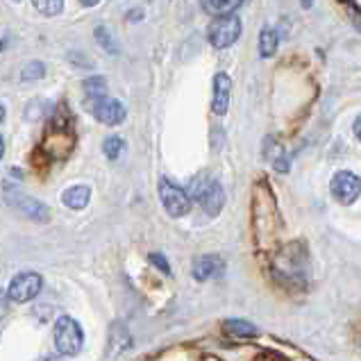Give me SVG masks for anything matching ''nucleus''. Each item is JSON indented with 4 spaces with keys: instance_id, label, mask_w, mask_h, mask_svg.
I'll return each mask as SVG.
<instances>
[{
    "instance_id": "nucleus-19",
    "label": "nucleus",
    "mask_w": 361,
    "mask_h": 361,
    "mask_svg": "<svg viewBox=\"0 0 361 361\" xmlns=\"http://www.w3.org/2000/svg\"><path fill=\"white\" fill-rule=\"evenodd\" d=\"M82 91L87 98H96V96H107V80L105 76H91L82 82Z\"/></svg>"
},
{
    "instance_id": "nucleus-22",
    "label": "nucleus",
    "mask_w": 361,
    "mask_h": 361,
    "mask_svg": "<svg viewBox=\"0 0 361 361\" xmlns=\"http://www.w3.org/2000/svg\"><path fill=\"white\" fill-rule=\"evenodd\" d=\"M64 3L67 0H32V5H35V10L39 14L48 16V19H53V16H60L64 12Z\"/></svg>"
},
{
    "instance_id": "nucleus-15",
    "label": "nucleus",
    "mask_w": 361,
    "mask_h": 361,
    "mask_svg": "<svg viewBox=\"0 0 361 361\" xmlns=\"http://www.w3.org/2000/svg\"><path fill=\"white\" fill-rule=\"evenodd\" d=\"M89 200H91V188H89L87 184L69 186L67 191L62 193V202L73 211H82L89 204Z\"/></svg>"
},
{
    "instance_id": "nucleus-24",
    "label": "nucleus",
    "mask_w": 361,
    "mask_h": 361,
    "mask_svg": "<svg viewBox=\"0 0 361 361\" xmlns=\"http://www.w3.org/2000/svg\"><path fill=\"white\" fill-rule=\"evenodd\" d=\"M150 264L157 266V268L161 270V273L170 275V266H168V261H166V257H164V254H159V252H152V254H150Z\"/></svg>"
},
{
    "instance_id": "nucleus-31",
    "label": "nucleus",
    "mask_w": 361,
    "mask_h": 361,
    "mask_svg": "<svg viewBox=\"0 0 361 361\" xmlns=\"http://www.w3.org/2000/svg\"><path fill=\"white\" fill-rule=\"evenodd\" d=\"M5 157V139H3V134H0V159Z\"/></svg>"
},
{
    "instance_id": "nucleus-18",
    "label": "nucleus",
    "mask_w": 361,
    "mask_h": 361,
    "mask_svg": "<svg viewBox=\"0 0 361 361\" xmlns=\"http://www.w3.org/2000/svg\"><path fill=\"white\" fill-rule=\"evenodd\" d=\"M277 46H280V39H277V32L273 28H261L259 32V55L273 57L277 53Z\"/></svg>"
},
{
    "instance_id": "nucleus-35",
    "label": "nucleus",
    "mask_w": 361,
    "mask_h": 361,
    "mask_svg": "<svg viewBox=\"0 0 361 361\" xmlns=\"http://www.w3.org/2000/svg\"><path fill=\"white\" fill-rule=\"evenodd\" d=\"M204 361H218L216 357H204Z\"/></svg>"
},
{
    "instance_id": "nucleus-14",
    "label": "nucleus",
    "mask_w": 361,
    "mask_h": 361,
    "mask_svg": "<svg viewBox=\"0 0 361 361\" xmlns=\"http://www.w3.org/2000/svg\"><path fill=\"white\" fill-rule=\"evenodd\" d=\"M132 334H130V330L123 323H114L109 327V346H107V355L109 357H118L123 355V352H127L130 348H132Z\"/></svg>"
},
{
    "instance_id": "nucleus-36",
    "label": "nucleus",
    "mask_w": 361,
    "mask_h": 361,
    "mask_svg": "<svg viewBox=\"0 0 361 361\" xmlns=\"http://www.w3.org/2000/svg\"><path fill=\"white\" fill-rule=\"evenodd\" d=\"M302 3H305V7H311V0H302Z\"/></svg>"
},
{
    "instance_id": "nucleus-27",
    "label": "nucleus",
    "mask_w": 361,
    "mask_h": 361,
    "mask_svg": "<svg viewBox=\"0 0 361 361\" xmlns=\"http://www.w3.org/2000/svg\"><path fill=\"white\" fill-rule=\"evenodd\" d=\"M125 19H127V21H141V19H143V10H130V12L125 14Z\"/></svg>"
},
{
    "instance_id": "nucleus-17",
    "label": "nucleus",
    "mask_w": 361,
    "mask_h": 361,
    "mask_svg": "<svg viewBox=\"0 0 361 361\" xmlns=\"http://www.w3.org/2000/svg\"><path fill=\"white\" fill-rule=\"evenodd\" d=\"M202 10L211 16H227L234 14L243 5V0H200Z\"/></svg>"
},
{
    "instance_id": "nucleus-23",
    "label": "nucleus",
    "mask_w": 361,
    "mask_h": 361,
    "mask_svg": "<svg viewBox=\"0 0 361 361\" xmlns=\"http://www.w3.org/2000/svg\"><path fill=\"white\" fill-rule=\"evenodd\" d=\"M44 78H46V64L39 62V60H32L21 69L23 82H37V80H44Z\"/></svg>"
},
{
    "instance_id": "nucleus-16",
    "label": "nucleus",
    "mask_w": 361,
    "mask_h": 361,
    "mask_svg": "<svg viewBox=\"0 0 361 361\" xmlns=\"http://www.w3.org/2000/svg\"><path fill=\"white\" fill-rule=\"evenodd\" d=\"M223 332L232 339H250V336L257 334V327L248 321H241V318H229V321L223 323Z\"/></svg>"
},
{
    "instance_id": "nucleus-5",
    "label": "nucleus",
    "mask_w": 361,
    "mask_h": 361,
    "mask_svg": "<svg viewBox=\"0 0 361 361\" xmlns=\"http://www.w3.org/2000/svg\"><path fill=\"white\" fill-rule=\"evenodd\" d=\"M3 191H5V200L10 202V207L21 211L26 218L35 220V223H48V220H51V209H48V204L32 198L28 193H23L19 186H14L12 182H5Z\"/></svg>"
},
{
    "instance_id": "nucleus-7",
    "label": "nucleus",
    "mask_w": 361,
    "mask_h": 361,
    "mask_svg": "<svg viewBox=\"0 0 361 361\" xmlns=\"http://www.w3.org/2000/svg\"><path fill=\"white\" fill-rule=\"evenodd\" d=\"M275 273L282 277L286 282H302V275L307 270V259H305V250L300 248L298 243H291L280 252V257L275 259Z\"/></svg>"
},
{
    "instance_id": "nucleus-4",
    "label": "nucleus",
    "mask_w": 361,
    "mask_h": 361,
    "mask_svg": "<svg viewBox=\"0 0 361 361\" xmlns=\"http://www.w3.org/2000/svg\"><path fill=\"white\" fill-rule=\"evenodd\" d=\"M55 348L64 357H78L85 348V330L71 316H60L55 323Z\"/></svg>"
},
{
    "instance_id": "nucleus-26",
    "label": "nucleus",
    "mask_w": 361,
    "mask_h": 361,
    "mask_svg": "<svg viewBox=\"0 0 361 361\" xmlns=\"http://www.w3.org/2000/svg\"><path fill=\"white\" fill-rule=\"evenodd\" d=\"M350 16H352V21H355V28L361 30V10H359V7L355 10V7L350 5Z\"/></svg>"
},
{
    "instance_id": "nucleus-30",
    "label": "nucleus",
    "mask_w": 361,
    "mask_h": 361,
    "mask_svg": "<svg viewBox=\"0 0 361 361\" xmlns=\"http://www.w3.org/2000/svg\"><path fill=\"white\" fill-rule=\"evenodd\" d=\"M98 3H100V0H80L82 7H96Z\"/></svg>"
},
{
    "instance_id": "nucleus-33",
    "label": "nucleus",
    "mask_w": 361,
    "mask_h": 361,
    "mask_svg": "<svg viewBox=\"0 0 361 361\" xmlns=\"http://www.w3.org/2000/svg\"><path fill=\"white\" fill-rule=\"evenodd\" d=\"M5 48H7V39H0V53H3Z\"/></svg>"
},
{
    "instance_id": "nucleus-20",
    "label": "nucleus",
    "mask_w": 361,
    "mask_h": 361,
    "mask_svg": "<svg viewBox=\"0 0 361 361\" xmlns=\"http://www.w3.org/2000/svg\"><path fill=\"white\" fill-rule=\"evenodd\" d=\"M94 37H96V41H98V46H100L107 55H118V53H121L116 39L112 37V32H109L107 28H105V26H98L96 32H94Z\"/></svg>"
},
{
    "instance_id": "nucleus-28",
    "label": "nucleus",
    "mask_w": 361,
    "mask_h": 361,
    "mask_svg": "<svg viewBox=\"0 0 361 361\" xmlns=\"http://www.w3.org/2000/svg\"><path fill=\"white\" fill-rule=\"evenodd\" d=\"M352 130H355V137L361 141V114L355 118V123H352Z\"/></svg>"
},
{
    "instance_id": "nucleus-11",
    "label": "nucleus",
    "mask_w": 361,
    "mask_h": 361,
    "mask_svg": "<svg viewBox=\"0 0 361 361\" xmlns=\"http://www.w3.org/2000/svg\"><path fill=\"white\" fill-rule=\"evenodd\" d=\"M330 188L334 200H339L341 204H352L361 198V177L352 170H339V173H334Z\"/></svg>"
},
{
    "instance_id": "nucleus-34",
    "label": "nucleus",
    "mask_w": 361,
    "mask_h": 361,
    "mask_svg": "<svg viewBox=\"0 0 361 361\" xmlns=\"http://www.w3.org/2000/svg\"><path fill=\"white\" fill-rule=\"evenodd\" d=\"M41 361H62V359H57V357H44Z\"/></svg>"
},
{
    "instance_id": "nucleus-2",
    "label": "nucleus",
    "mask_w": 361,
    "mask_h": 361,
    "mask_svg": "<svg viewBox=\"0 0 361 361\" xmlns=\"http://www.w3.org/2000/svg\"><path fill=\"white\" fill-rule=\"evenodd\" d=\"M76 132H73V118L69 112H53V123L48 127V134L44 139V146L39 148L46 157L51 159H67L76 150Z\"/></svg>"
},
{
    "instance_id": "nucleus-1",
    "label": "nucleus",
    "mask_w": 361,
    "mask_h": 361,
    "mask_svg": "<svg viewBox=\"0 0 361 361\" xmlns=\"http://www.w3.org/2000/svg\"><path fill=\"white\" fill-rule=\"evenodd\" d=\"M280 232V209L268 182H257L252 188V234L259 250H270Z\"/></svg>"
},
{
    "instance_id": "nucleus-25",
    "label": "nucleus",
    "mask_w": 361,
    "mask_h": 361,
    "mask_svg": "<svg viewBox=\"0 0 361 361\" xmlns=\"http://www.w3.org/2000/svg\"><path fill=\"white\" fill-rule=\"evenodd\" d=\"M7 300H10V295L0 289V321H3L5 314H7Z\"/></svg>"
},
{
    "instance_id": "nucleus-9",
    "label": "nucleus",
    "mask_w": 361,
    "mask_h": 361,
    "mask_svg": "<svg viewBox=\"0 0 361 361\" xmlns=\"http://www.w3.org/2000/svg\"><path fill=\"white\" fill-rule=\"evenodd\" d=\"M159 200L164 204V209L168 211V216L173 218H182L191 211V198H188V193L182 186L173 184L166 177L159 179Z\"/></svg>"
},
{
    "instance_id": "nucleus-8",
    "label": "nucleus",
    "mask_w": 361,
    "mask_h": 361,
    "mask_svg": "<svg viewBox=\"0 0 361 361\" xmlns=\"http://www.w3.org/2000/svg\"><path fill=\"white\" fill-rule=\"evenodd\" d=\"M241 19L234 14L227 16H216V21H211V26L207 28V39L209 44L216 48V51H225V48L234 46L241 37Z\"/></svg>"
},
{
    "instance_id": "nucleus-3",
    "label": "nucleus",
    "mask_w": 361,
    "mask_h": 361,
    "mask_svg": "<svg viewBox=\"0 0 361 361\" xmlns=\"http://www.w3.org/2000/svg\"><path fill=\"white\" fill-rule=\"evenodd\" d=\"M188 198L198 200L200 207L207 211L209 216H218L220 209H223L225 204V191L220 182L216 179H211L207 173H200L191 179V184H188Z\"/></svg>"
},
{
    "instance_id": "nucleus-10",
    "label": "nucleus",
    "mask_w": 361,
    "mask_h": 361,
    "mask_svg": "<svg viewBox=\"0 0 361 361\" xmlns=\"http://www.w3.org/2000/svg\"><path fill=\"white\" fill-rule=\"evenodd\" d=\"M41 286H44V280H41L39 273L23 270V273L12 277L10 286H7V295H10L12 302H30L39 295Z\"/></svg>"
},
{
    "instance_id": "nucleus-13",
    "label": "nucleus",
    "mask_w": 361,
    "mask_h": 361,
    "mask_svg": "<svg viewBox=\"0 0 361 361\" xmlns=\"http://www.w3.org/2000/svg\"><path fill=\"white\" fill-rule=\"evenodd\" d=\"M223 270H225L223 257H218V254H202L193 264V277L198 282H207L211 277L223 275Z\"/></svg>"
},
{
    "instance_id": "nucleus-32",
    "label": "nucleus",
    "mask_w": 361,
    "mask_h": 361,
    "mask_svg": "<svg viewBox=\"0 0 361 361\" xmlns=\"http://www.w3.org/2000/svg\"><path fill=\"white\" fill-rule=\"evenodd\" d=\"M5 121V105H0V123Z\"/></svg>"
},
{
    "instance_id": "nucleus-6",
    "label": "nucleus",
    "mask_w": 361,
    "mask_h": 361,
    "mask_svg": "<svg viewBox=\"0 0 361 361\" xmlns=\"http://www.w3.org/2000/svg\"><path fill=\"white\" fill-rule=\"evenodd\" d=\"M87 109L91 112V116L96 121H100L103 125L116 127L121 123H125L127 118V109L118 98H109V96H96V98H85Z\"/></svg>"
},
{
    "instance_id": "nucleus-37",
    "label": "nucleus",
    "mask_w": 361,
    "mask_h": 361,
    "mask_svg": "<svg viewBox=\"0 0 361 361\" xmlns=\"http://www.w3.org/2000/svg\"><path fill=\"white\" fill-rule=\"evenodd\" d=\"M14 3H21V0H14Z\"/></svg>"
},
{
    "instance_id": "nucleus-21",
    "label": "nucleus",
    "mask_w": 361,
    "mask_h": 361,
    "mask_svg": "<svg viewBox=\"0 0 361 361\" xmlns=\"http://www.w3.org/2000/svg\"><path fill=\"white\" fill-rule=\"evenodd\" d=\"M123 150H125V141H123L118 134H112L103 141V152L109 161H116L123 155Z\"/></svg>"
},
{
    "instance_id": "nucleus-29",
    "label": "nucleus",
    "mask_w": 361,
    "mask_h": 361,
    "mask_svg": "<svg viewBox=\"0 0 361 361\" xmlns=\"http://www.w3.org/2000/svg\"><path fill=\"white\" fill-rule=\"evenodd\" d=\"M257 361H286V359H282V357H277V355H261Z\"/></svg>"
},
{
    "instance_id": "nucleus-12",
    "label": "nucleus",
    "mask_w": 361,
    "mask_h": 361,
    "mask_svg": "<svg viewBox=\"0 0 361 361\" xmlns=\"http://www.w3.org/2000/svg\"><path fill=\"white\" fill-rule=\"evenodd\" d=\"M229 96H232V78L220 71L214 76V96H211V112L216 116H225L227 114Z\"/></svg>"
}]
</instances>
